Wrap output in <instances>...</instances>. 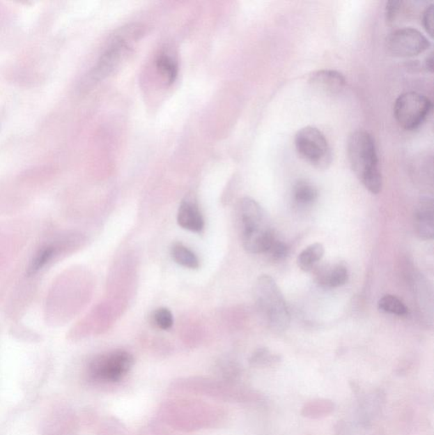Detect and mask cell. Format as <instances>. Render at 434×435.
I'll list each match as a JSON object with an SVG mask.
<instances>
[{
	"mask_svg": "<svg viewBox=\"0 0 434 435\" xmlns=\"http://www.w3.org/2000/svg\"><path fill=\"white\" fill-rule=\"evenodd\" d=\"M432 109L433 102L427 96L417 92H406L395 100L394 114L403 129L414 130L425 122Z\"/></svg>",
	"mask_w": 434,
	"mask_h": 435,
	"instance_id": "obj_6",
	"label": "cell"
},
{
	"mask_svg": "<svg viewBox=\"0 0 434 435\" xmlns=\"http://www.w3.org/2000/svg\"><path fill=\"white\" fill-rule=\"evenodd\" d=\"M385 46L387 52L394 56L410 57L425 52L431 46V43L420 31L405 27L389 33Z\"/></svg>",
	"mask_w": 434,
	"mask_h": 435,
	"instance_id": "obj_8",
	"label": "cell"
},
{
	"mask_svg": "<svg viewBox=\"0 0 434 435\" xmlns=\"http://www.w3.org/2000/svg\"><path fill=\"white\" fill-rule=\"evenodd\" d=\"M347 153L351 168L363 185L375 195L381 192L382 176L373 136L366 130L352 132L348 139Z\"/></svg>",
	"mask_w": 434,
	"mask_h": 435,
	"instance_id": "obj_1",
	"label": "cell"
},
{
	"mask_svg": "<svg viewBox=\"0 0 434 435\" xmlns=\"http://www.w3.org/2000/svg\"><path fill=\"white\" fill-rule=\"evenodd\" d=\"M293 197L300 205H310L317 200L318 190L306 181H298L293 188Z\"/></svg>",
	"mask_w": 434,
	"mask_h": 435,
	"instance_id": "obj_15",
	"label": "cell"
},
{
	"mask_svg": "<svg viewBox=\"0 0 434 435\" xmlns=\"http://www.w3.org/2000/svg\"><path fill=\"white\" fill-rule=\"evenodd\" d=\"M141 33V27L132 26L116 35L93 68L90 75L91 82L102 80L117 71L132 52L131 42L137 40Z\"/></svg>",
	"mask_w": 434,
	"mask_h": 435,
	"instance_id": "obj_4",
	"label": "cell"
},
{
	"mask_svg": "<svg viewBox=\"0 0 434 435\" xmlns=\"http://www.w3.org/2000/svg\"><path fill=\"white\" fill-rule=\"evenodd\" d=\"M298 155L318 169H327L332 165V150L327 137L312 126L302 128L294 138Z\"/></svg>",
	"mask_w": 434,
	"mask_h": 435,
	"instance_id": "obj_5",
	"label": "cell"
},
{
	"mask_svg": "<svg viewBox=\"0 0 434 435\" xmlns=\"http://www.w3.org/2000/svg\"><path fill=\"white\" fill-rule=\"evenodd\" d=\"M378 309L385 313L403 316L408 313V309L401 299L394 295H385L378 301Z\"/></svg>",
	"mask_w": 434,
	"mask_h": 435,
	"instance_id": "obj_17",
	"label": "cell"
},
{
	"mask_svg": "<svg viewBox=\"0 0 434 435\" xmlns=\"http://www.w3.org/2000/svg\"><path fill=\"white\" fill-rule=\"evenodd\" d=\"M153 321L159 328L169 330L173 324V314L169 309L159 308L153 314Z\"/></svg>",
	"mask_w": 434,
	"mask_h": 435,
	"instance_id": "obj_19",
	"label": "cell"
},
{
	"mask_svg": "<svg viewBox=\"0 0 434 435\" xmlns=\"http://www.w3.org/2000/svg\"><path fill=\"white\" fill-rule=\"evenodd\" d=\"M433 61H434L433 54L431 53L429 54V56L427 57V59H426V61H425V68L430 72H433V68H434Z\"/></svg>",
	"mask_w": 434,
	"mask_h": 435,
	"instance_id": "obj_23",
	"label": "cell"
},
{
	"mask_svg": "<svg viewBox=\"0 0 434 435\" xmlns=\"http://www.w3.org/2000/svg\"><path fill=\"white\" fill-rule=\"evenodd\" d=\"M318 282L328 289H336L346 284L348 281V269L343 263L339 264L331 268V269H324L317 275Z\"/></svg>",
	"mask_w": 434,
	"mask_h": 435,
	"instance_id": "obj_12",
	"label": "cell"
},
{
	"mask_svg": "<svg viewBox=\"0 0 434 435\" xmlns=\"http://www.w3.org/2000/svg\"><path fill=\"white\" fill-rule=\"evenodd\" d=\"M325 254V247L320 243L306 247L297 257V266L302 270L309 272L319 263Z\"/></svg>",
	"mask_w": 434,
	"mask_h": 435,
	"instance_id": "obj_13",
	"label": "cell"
},
{
	"mask_svg": "<svg viewBox=\"0 0 434 435\" xmlns=\"http://www.w3.org/2000/svg\"><path fill=\"white\" fill-rule=\"evenodd\" d=\"M433 14H434L433 5V3H431V5H429L428 6H427V8H426V9L424 11V13H422V17H421L422 26H424L425 30L427 31V33L432 38H433V31H434Z\"/></svg>",
	"mask_w": 434,
	"mask_h": 435,
	"instance_id": "obj_21",
	"label": "cell"
},
{
	"mask_svg": "<svg viewBox=\"0 0 434 435\" xmlns=\"http://www.w3.org/2000/svg\"><path fill=\"white\" fill-rule=\"evenodd\" d=\"M402 1H398V0H392L387 3L386 6V17L387 20L389 22L394 21V19L396 17L398 11L401 9Z\"/></svg>",
	"mask_w": 434,
	"mask_h": 435,
	"instance_id": "obj_22",
	"label": "cell"
},
{
	"mask_svg": "<svg viewBox=\"0 0 434 435\" xmlns=\"http://www.w3.org/2000/svg\"><path fill=\"white\" fill-rule=\"evenodd\" d=\"M134 358L129 352L115 351L97 356L90 365L93 379L102 382H118L130 370Z\"/></svg>",
	"mask_w": 434,
	"mask_h": 435,
	"instance_id": "obj_7",
	"label": "cell"
},
{
	"mask_svg": "<svg viewBox=\"0 0 434 435\" xmlns=\"http://www.w3.org/2000/svg\"><path fill=\"white\" fill-rule=\"evenodd\" d=\"M414 230L421 240H432L434 236V203L431 197H421L414 211Z\"/></svg>",
	"mask_w": 434,
	"mask_h": 435,
	"instance_id": "obj_9",
	"label": "cell"
},
{
	"mask_svg": "<svg viewBox=\"0 0 434 435\" xmlns=\"http://www.w3.org/2000/svg\"><path fill=\"white\" fill-rule=\"evenodd\" d=\"M156 67L159 73L169 84H173L178 75V65L176 60L169 54L162 53L156 60Z\"/></svg>",
	"mask_w": 434,
	"mask_h": 435,
	"instance_id": "obj_16",
	"label": "cell"
},
{
	"mask_svg": "<svg viewBox=\"0 0 434 435\" xmlns=\"http://www.w3.org/2000/svg\"><path fill=\"white\" fill-rule=\"evenodd\" d=\"M56 254V248L53 246H47L41 248L40 251L35 254L32 261L28 268V274L33 275L36 274L44 268L52 259Z\"/></svg>",
	"mask_w": 434,
	"mask_h": 435,
	"instance_id": "obj_18",
	"label": "cell"
},
{
	"mask_svg": "<svg viewBox=\"0 0 434 435\" xmlns=\"http://www.w3.org/2000/svg\"><path fill=\"white\" fill-rule=\"evenodd\" d=\"M266 254H269L271 259L274 260V261H281V260L286 259V256L288 255L289 247L286 243L276 239Z\"/></svg>",
	"mask_w": 434,
	"mask_h": 435,
	"instance_id": "obj_20",
	"label": "cell"
},
{
	"mask_svg": "<svg viewBox=\"0 0 434 435\" xmlns=\"http://www.w3.org/2000/svg\"><path fill=\"white\" fill-rule=\"evenodd\" d=\"M244 250L251 254H266L276 240L265 212L250 197L242 199L239 206Z\"/></svg>",
	"mask_w": 434,
	"mask_h": 435,
	"instance_id": "obj_2",
	"label": "cell"
},
{
	"mask_svg": "<svg viewBox=\"0 0 434 435\" xmlns=\"http://www.w3.org/2000/svg\"><path fill=\"white\" fill-rule=\"evenodd\" d=\"M256 303L271 328L284 331L290 324V314L284 297L272 277L265 275L255 287Z\"/></svg>",
	"mask_w": 434,
	"mask_h": 435,
	"instance_id": "obj_3",
	"label": "cell"
},
{
	"mask_svg": "<svg viewBox=\"0 0 434 435\" xmlns=\"http://www.w3.org/2000/svg\"><path fill=\"white\" fill-rule=\"evenodd\" d=\"M309 83L313 89L328 95H336L342 92L346 84L343 73L336 70L323 69L311 73Z\"/></svg>",
	"mask_w": 434,
	"mask_h": 435,
	"instance_id": "obj_10",
	"label": "cell"
},
{
	"mask_svg": "<svg viewBox=\"0 0 434 435\" xmlns=\"http://www.w3.org/2000/svg\"><path fill=\"white\" fill-rule=\"evenodd\" d=\"M170 252H171L173 261L178 265L191 270H196L199 267V258L184 244L180 243L173 244Z\"/></svg>",
	"mask_w": 434,
	"mask_h": 435,
	"instance_id": "obj_14",
	"label": "cell"
},
{
	"mask_svg": "<svg viewBox=\"0 0 434 435\" xmlns=\"http://www.w3.org/2000/svg\"><path fill=\"white\" fill-rule=\"evenodd\" d=\"M177 222L180 227L192 232H201L204 228L203 215L196 203L184 200L178 211Z\"/></svg>",
	"mask_w": 434,
	"mask_h": 435,
	"instance_id": "obj_11",
	"label": "cell"
}]
</instances>
